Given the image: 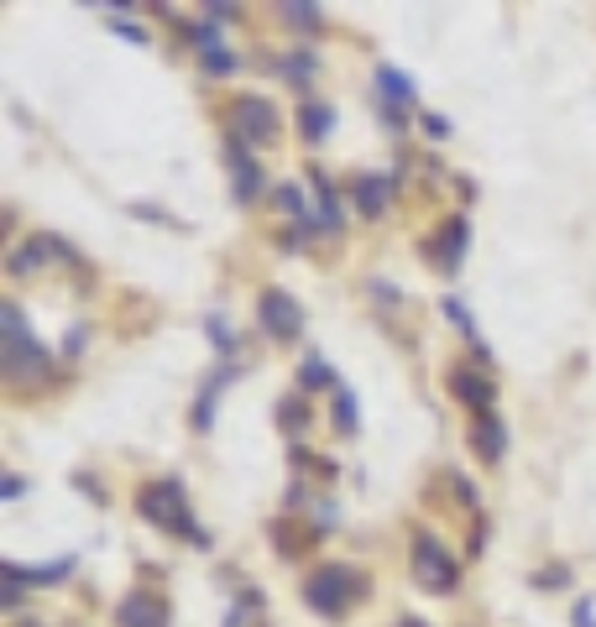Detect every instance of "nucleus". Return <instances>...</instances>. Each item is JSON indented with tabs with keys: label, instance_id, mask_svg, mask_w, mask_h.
I'll return each instance as SVG.
<instances>
[{
	"label": "nucleus",
	"instance_id": "13",
	"mask_svg": "<svg viewBox=\"0 0 596 627\" xmlns=\"http://www.w3.org/2000/svg\"><path fill=\"white\" fill-rule=\"evenodd\" d=\"M471 450H477L481 466H502V455H508V424H502V413H471Z\"/></svg>",
	"mask_w": 596,
	"mask_h": 627
},
{
	"label": "nucleus",
	"instance_id": "18",
	"mask_svg": "<svg viewBox=\"0 0 596 627\" xmlns=\"http://www.w3.org/2000/svg\"><path fill=\"white\" fill-rule=\"evenodd\" d=\"M309 183H315V199H319V235H340V225H345V215H340V189L330 183L324 173H309Z\"/></svg>",
	"mask_w": 596,
	"mask_h": 627
},
{
	"label": "nucleus",
	"instance_id": "11",
	"mask_svg": "<svg viewBox=\"0 0 596 627\" xmlns=\"http://www.w3.org/2000/svg\"><path fill=\"white\" fill-rule=\"evenodd\" d=\"M79 570V554H58V560H47V565H21V560H0V575L6 581H21V586H63L68 575Z\"/></svg>",
	"mask_w": 596,
	"mask_h": 627
},
{
	"label": "nucleus",
	"instance_id": "27",
	"mask_svg": "<svg viewBox=\"0 0 596 627\" xmlns=\"http://www.w3.org/2000/svg\"><path fill=\"white\" fill-rule=\"evenodd\" d=\"M445 314H450V325H456V330L471 340V351H477V346H487V340L477 334V319H471V309H466L460 298H445Z\"/></svg>",
	"mask_w": 596,
	"mask_h": 627
},
{
	"label": "nucleus",
	"instance_id": "2",
	"mask_svg": "<svg viewBox=\"0 0 596 627\" xmlns=\"http://www.w3.org/2000/svg\"><path fill=\"white\" fill-rule=\"evenodd\" d=\"M137 512L141 523H152L162 533H179L183 544L194 549H210V529H199L194 508H189V491H183L179 476H158V481H147L137 491Z\"/></svg>",
	"mask_w": 596,
	"mask_h": 627
},
{
	"label": "nucleus",
	"instance_id": "10",
	"mask_svg": "<svg viewBox=\"0 0 596 627\" xmlns=\"http://www.w3.org/2000/svg\"><path fill=\"white\" fill-rule=\"evenodd\" d=\"M116 627H173V607L158 591H126V602L116 607Z\"/></svg>",
	"mask_w": 596,
	"mask_h": 627
},
{
	"label": "nucleus",
	"instance_id": "33",
	"mask_svg": "<svg viewBox=\"0 0 596 627\" xmlns=\"http://www.w3.org/2000/svg\"><path fill=\"white\" fill-rule=\"evenodd\" d=\"M110 32H116V38H126V42H137V47H147V26H137V21H126V17H116L110 21Z\"/></svg>",
	"mask_w": 596,
	"mask_h": 627
},
{
	"label": "nucleus",
	"instance_id": "34",
	"mask_svg": "<svg viewBox=\"0 0 596 627\" xmlns=\"http://www.w3.org/2000/svg\"><path fill=\"white\" fill-rule=\"evenodd\" d=\"M0 581H6V575H0ZM21 602H26V586H21V581H6V586H0V612H21Z\"/></svg>",
	"mask_w": 596,
	"mask_h": 627
},
{
	"label": "nucleus",
	"instance_id": "15",
	"mask_svg": "<svg viewBox=\"0 0 596 627\" xmlns=\"http://www.w3.org/2000/svg\"><path fill=\"white\" fill-rule=\"evenodd\" d=\"M351 199H356L361 220H382V215H387V204H393V178L361 173L356 183H351Z\"/></svg>",
	"mask_w": 596,
	"mask_h": 627
},
{
	"label": "nucleus",
	"instance_id": "20",
	"mask_svg": "<svg viewBox=\"0 0 596 627\" xmlns=\"http://www.w3.org/2000/svg\"><path fill=\"white\" fill-rule=\"evenodd\" d=\"M278 17L288 21V26H298V32H319V26H324V6H315V0H283Z\"/></svg>",
	"mask_w": 596,
	"mask_h": 627
},
{
	"label": "nucleus",
	"instance_id": "36",
	"mask_svg": "<svg viewBox=\"0 0 596 627\" xmlns=\"http://www.w3.org/2000/svg\"><path fill=\"white\" fill-rule=\"evenodd\" d=\"M456 497H460V502H466V508H471V512H477V508H481V497H477V487H471V481H466V476H456Z\"/></svg>",
	"mask_w": 596,
	"mask_h": 627
},
{
	"label": "nucleus",
	"instance_id": "26",
	"mask_svg": "<svg viewBox=\"0 0 596 627\" xmlns=\"http://www.w3.org/2000/svg\"><path fill=\"white\" fill-rule=\"evenodd\" d=\"M204 330H210V340H215V351L225 355V361L236 355V330H231V319H225V314H210V319H204Z\"/></svg>",
	"mask_w": 596,
	"mask_h": 627
},
{
	"label": "nucleus",
	"instance_id": "40",
	"mask_svg": "<svg viewBox=\"0 0 596 627\" xmlns=\"http://www.w3.org/2000/svg\"><path fill=\"white\" fill-rule=\"evenodd\" d=\"M571 623H576V627H596V607H592V602H581V607L571 612Z\"/></svg>",
	"mask_w": 596,
	"mask_h": 627
},
{
	"label": "nucleus",
	"instance_id": "7",
	"mask_svg": "<svg viewBox=\"0 0 596 627\" xmlns=\"http://www.w3.org/2000/svg\"><path fill=\"white\" fill-rule=\"evenodd\" d=\"M79 262V252L63 241V235L42 231V235H26L21 246H11V256H6V273L11 277H32V273H47V262Z\"/></svg>",
	"mask_w": 596,
	"mask_h": 627
},
{
	"label": "nucleus",
	"instance_id": "9",
	"mask_svg": "<svg viewBox=\"0 0 596 627\" xmlns=\"http://www.w3.org/2000/svg\"><path fill=\"white\" fill-rule=\"evenodd\" d=\"M225 168H231V183H236V204H257L267 194V173H262V162L236 131H225Z\"/></svg>",
	"mask_w": 596,
	"mask_h": 627
},
{
	"label": "nucleus",
	"instance_id": "1",
	"mask_svg": "<svg viewBox=\"0 0 596 627\" xmlns=\"http://www.w3.org/2000/svg\"><path fill=\"white\" fill-rule=\"evenodd\" d=\"M0 376L11 387H38L53 376V351L32 334L17 304H0Z\"/></svg>",
	"mask_w": 596,
	"mask_h": 627
},
{
	"label": "nucleus",
	"instance_id": "22",
	"mask_svg": "<svg viewBox=\"0 0 596 627\" xmlns=\"http://www.w3.org/2000/svg\"><path fill=\"white\" fill-rule=\"evenodd\" d=\"M273 204H278L283 215H294V220H315L309 215V194H304V183H294V178L273 189Z\"/></svg>",
	"mask_w": 596,
	"mask_h": 627
},
{
	"label": "nucleus",
	"instance_id": "5",
	"mask_svg": "<svg viewBox=\"0 0 596 627\" xmlns=\"http://www.w3.org/2000/svg\"><path fill=\"white\" fill-rule=\"evenodd\" d=\"M231 131H236L246 147H273V141L283 137L278 105L262 99V95H241L236 105H231Z\"/></svg>",
	"mask_w": 596,
	"mask_h": 627
},
{
	"label": "nucleus",
	"instance_id": "38",
	"mask_svg": "<svg viewBox=\"0 0 596 627\" xmlns=\"http://www.w3.org/2000/svg\"><path fill=\"white\" fill-rule=\"evenodd\" d=\"M241 17V6H210L204 11V21H215V26H225V21H236Z\"/></svg>",
	"mask_w": 596,
	"mask_h": 627
},
{
	"label": "nucleus",
	"instance_id": "28",
	"mask_svg": "<svg viewBox=\"0 0 596 627\" xmlns=\"http://www.w3.org/2000/svg\"><path fill=\"white\" fill-rule=\"evenodd\" d=\"M315 235H319V220H294V225L278 235V246H283V252H304Z\"/></svg>",
	"mask_w": 596,
	"mask_h": 627
},
{
	"label": "nucleus",
	"instance_id": "32",
	"mask_svg": "<svg viewBox=\"0 0 596 627\" xmlns=\"http://www.w3.org/2000/svg\"><path fill=\"white\" fill-rule=\"evenodd\" d=\"M309 518H315V523H309V529H315V533H330V529H340V508H336V502H330V497H324V502H315V508H309Z\"/></svg>",
	"mask_w": 596,
	"mask_h": 627
},
{
	"label": "nucleus",
	"instance_id": "30",
	"mask_svg": "<svg viewBox=\"0 0 596 627\" xmlns=\"http://www.w3.org/2000/svg\"><path fill=\"white\" fill-rule=\"evenodd\" d=\"M257 607H262V591H257V586H252V591H241L236 602H231V617H225V627H241V623H246V617H252Z\"/></svg>",
	"mask_w": 596,
	"mask_h": 627
},
{
	"label": "nucleus",
	"instance_id": "25",
	"mask_svg": "<svg viewBox=\"0 0 596 627\" xmlns=\"http://www.w3.org/2000/svg\"><path fill=\"white\" fill-rule=\"evenodd\" d=\"M199 68H204L210 78H231L241 68V59L231 53V47H210V53H199Z\"/></svg>",
	"mask_w": 596,
	"mask_h": 627
},
{
	"label": "nucleus",
	"instance_id": "19",
	"mask_svg": "<svg viewBox=\"0 0 596 627\" xmlns=\"http://www.w3.org/2000/svg\"><path fill=\"white\" fill-rule=\"evenodd\" d=\"M340 387V376L330 372V361L319 351L304 355V366H298V392H336Z\"/></svg>",
	"mask_w": 596,
	"mask_h": 627
},
{
	"label": "nucleus",
	"instance_id": "3",
	"mask_svg": "<svg viewBox=\"0 0 596 627\" xmlns=\"http://www.w3.org/2000/svg\"><path fill=\"white\" fill-rule=\"evenodd\" d=\"M366 591H372L366 570L330 560V565H315L304 575V607L319 612V617H345L356 602H366Z\"/></svg>",
	"mask_w": 596,
	"mask_h": 627
},
{
	"label": "nucleus",
	"instance_id": "24",
	"mask_svg": "<svg viewBox=\"0 0 596 627\" xmlns=\"http://www.w3.org/2000/svg\"><path fill=\"white\" fill-rule=\"evenodd\" d=\"M278 424H283L288 434H304V429H309V403H304V392H288V397H283Z\"/></svg>",
	"mask_w": 596,
	"mask_h": 627
},
{
	"label": "nucleus",
	"instance_id": "21",
	"mask_svg": "<svg viewBox=\"0 0 596 627\" xmlns=\"http://www.w3.org/2000/svg\"><path fill=\"white\" fill-rule=\"evenodd\" d=\"M278 74L288 78V84H315V74H319V59L309 53V47H298V53H288V59H278Z\"/></svg>",
	"mask_w": 596,
	"mask_h": 627
},
{
	"label": "nucleus",
	"instance_id": "12",
	"mask_svg": "<svg viewBox=\"0 0 596 627\" xmlns=\"http://www.w3.org/2000/svg\"><path fill=\"white\" fill-rule=\"evenodd\" d=\"M246 376V366L241 361H220V372L199 387L194 397V413H189V424H194V434H210V424H215V408H220V392L231 387V382H241Z\"/></svg>",
	"mask_w": 596,
	"mask_h": 627
},
{
	"label": "nucleus",
	"instance_id": "37",
	"mask_svg": "<svg viewBox=\"0 0 596 627\" xmlns=\"http://www.w3.org/2000/svg\"><path fill=\"white\" fill-rule=\"evenodd\" d=\"M418 120H424V131H429V137H435V141H445V137H450V120H445V116H418Z\"/></svg>",
	"mask_w": 596,
	"mask_h": 627
},
{
	"label": "nucleus",
	"instance_id": "42",
	"mask_svg": "<svg viewBox=\"0 0 596 627\" xmlns=\"http://www.w3.org/2000/svg\"><path fill=\"white\" fill-rule=\"evenodd\" d=\"M487 549V518H477V533H471V554H481Z\"/></svg>",
	"mask_w": 596,
	"mask_h": 627
},
{
	"label": "nucleus",
	"instance_id": "31",
	"mask_svg": "<svg viewBox=\"0 0 596 627\" xmlns=\"http://www.w3.org/2000/svg\"><path fill=\"white\" fill-rule=\"evenodd\" d=\"M84 346H89V325H68V334H63V361H84Z\"/></svg>",
	"mask_w": 596,
	"mask_h": 627
},
{
	"label": "nucleus",
	"instance_id": "4",
	"mask_svg": "<svg viewBox=\"0 0 596 627\" xmlns=\"http://www.w3.org/2000/svg\"><path fill=\"white\" fill-rule=\"evenodd\" d=\"M408 560H414V581L418 591H429V596H450V591L460 586V560H456V549L445 544L439 533L429 529H418L414 533V549H408Z\"/></svg>",
	"mask_w": 596,
	"mask_h": 627
},
{
	"label": "nucleus",
	"instance_id": "41",
	"mask_svg": "<svg viewBox=\"0 0 596 627\" xmlns=\"http://www.w3.org/2000/svg\"><path fill=\"white\" fill-rule=\"evenodd\" d=\"M74 487H79V491H89V502H99V508H105V491H99V481H95V476H79Z\"/></svg>",
	"mask_w": 596,
	"mask_h": 627
},
{
	"label": "nucleus",
	"instance_id": "29",
	"mask_svg": "<svg viewBox=\"0 0 596 627\" xmlns=\"http://www.w3.org/2000/svg\"><path fill=\"white\" fill-rule=\"evenodd\" d=\"M183 26V38L199 42V53H210V47H220V26L215 21H179Z\"/></svg>",
	"mask_w": 596,
	"mask_h": 627
},
{
	"label": "nucleus",
	"instance_id": "16",
	"mask_svg": "<svg viewBox=\"0 0 596 627\" xmlns=\"http://www.w3.org/2000/svg\"><path fill=\"white\" fill-rule=\"evenodd\" d=\"M377 99H387L397 110H418V84L393 63H377Z\"/></svg>",
	"mask_w": 596,
	"mask_h": 627
},
{
	"label": "nucleus",
	"instance_id": "14",
	"mask_svg": "<svg viewBox=\"0 0 596 627\" xmlns=\"http://www.w3.org/2000/svg\"><path fill=\"white\" fill-rule=\"evenodd\" d=\"M450 397H460L471 413H492L497 382L481 372V366H456V372H450Z\"/></svg>",
	"mask_w": 596,
	"mask_h": 627
},
{
	"label": "nucleus",
	"instance_id": "39",
	"mask_svg": "<svg viewBox=\"0 0 596 627\" xmlns=\"http://www.w3.org/2000/svg\"><path fill=\"white\" fill-rule=\"evenodd\" d=\"M21 491H26V476H6V481H0V497H6V502H17Z\"/></svg>",
	"mask_w": 596,
	"mask_h": 627
},
{
	"label": "nucleus",
	"instance_id": "44",
	"mask_svg": "<svg viewBox=\"0 0 596 627\" xmlns=\"http://www.w3.org/2000/svg\"><path fill=\"white\" fill-rule=\"evenodd\" d=\"M17 627H42V623H32V617H21V623Z\"/></svg>",
	"mask_w": 596,
	"mask_h": 627
},
{
	"label": "nucleus",
	"instance_id": "6",
	"mask_svg": "<svg viewBox=\"0 0 596 627\" xmlns=\"http://www.w3.org/2000/svg\"><path fill=\"white\" fill-rule=\"evenodd\" d=\"M257 325L267 340H278V346H294L298 334H304V304H298L288 288H262L257 298Z\"/></svg>",
	"mask_w": 596,
	"mask_h": 627
},
{
	"label": "nucleus",
	"instance_id": "23",
	"mask_svg": "<svg viewBox=\"0 0 596 627\" xmlns=\"http://www.w3.org/2000/svg\"><path fill=\"white\" fill-rule=\"evenodd\" d=\"M336 429L345 434V439H351V434H361V408H356V392L345 387V382H340V387H336Z\"/></svg>",
	"mask_w": 596,
	"mask_h": 627
},
{
	"label": "nucleus",
	"instance_id": "35",
	"mask_svg": "<svg viewBox=\"0 0 596 627\" xmlns=\"http://www.w3.org/2000/svg\"><path fill=\"white\" fill-rule=\"evenodd\" d=\"M534 586H539V591H560V586H571V570H565V565L539 570V575H534Z\"/></svg>",
	"mask_w": 596,
	"mask_h": 627
},
{
	"label": "nucleus",
	"instance_id": "8",
	"mask_svg": "<svg viewBox=\"0 0 596 627\" xmlns=\"http://www.w3.org/2000/svg\"><path fill=\"white\" fill-rule=\"evenodd\" d=\"M466 252H471V220L466 215H450L429 241H424V256L435 262L439 277H456L460 262H466Z\"/></svg>",
	"mask_w": 596,
	"mask_h": 627
},
{
	"label": "nucleus",
	"instance_id": "43",
	"mask_svg": "<svg viewBox=\"0 0 596 627\" xmlns=\"http://www.w3.org/2000/svg\"><path fill=\"white\" fill-rule=\"evenodd\" d=\"M397 627H429V623H424V617H403V623H397Z\"/></svg>",
	"mask_w": 596,
	"mask_h": 627
},
{
	"label": "nucleus",
	"instance_id": "17",
	"mask_svg": "<svg viewBox=\"0 0 596 627\" xmlns=\"http://www.w3.org/2000/svg\"><path fill=\"white\" fill-rule=\"evenodd\" d=\"M298 131H304L309 147H319V141L336 131V105H324V99H304V105H298Z\"/></svg>",
	"mask_w": 596,
	"mask_h": 627
}]
</instances>
